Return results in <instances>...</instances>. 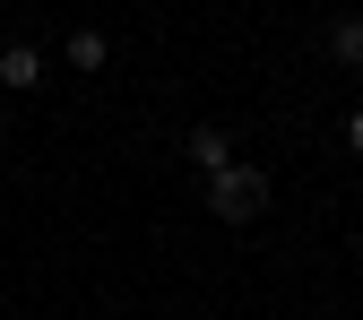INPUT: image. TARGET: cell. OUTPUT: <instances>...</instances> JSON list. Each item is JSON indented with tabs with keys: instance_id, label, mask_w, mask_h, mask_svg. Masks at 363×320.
Masks as SVG:
<instances>
[{
	"instance_id": "cell-1",
	"label": "cell",
	"mask_w": 363,
	"mask_h": 320,
	"mask_svg": "<svg viewBox=\"0 0 363 320\" xmlns=\"http://www.w3.org/2000/svg\"><path fill=\"white\" fill-rule=\"evenodd\" d=\"M208 208H216L225 225H251V216L268 208V173H259V165H225V173L208 182Z\"/></svg>"
},
{
	"instance_id": "cell-2",
	"label": "cell",
	"mask_w": 363,
	"mask_h": 320,
	"mask_svg": "<svg viewBox=\"0 0 363 320\" xmlns=\"http://www.w3.org/2000/svg\"><path fill=\"white\" fill-rule=\"evenodd\" d=\"M182 148H191V165H199L208 182H216L225 165H234V139H225V130H191V139H182Z\"/></svg>"
},
{
	"instance_id": "cell-3",
	"label": "cell",
	"mask_w": 363,
	"mask_h": 320,
	"mask_svg": "<svg viewBox=\"0 0 363 320\" xmlns=\"http://www.w3.org/2000/svg\"><path fill=\"white\" fill-rule=\"evenodd\" d=\"M0 87H18V96L43 87V53H35V43H9V53H0Z\"/></svg>"
},
{
	"instance_id": "cell-4",
	"label": "cell",
	"mask_w": 363,
	"mask_h": 320,
	"mask_svg": "<svg viewBox=\"0 0 363 320\" xmlns=\"http://www.w3.org/2000/svg\"><path fill=\"white\" fill-rule=\"evenodd\" d=\"M329 61L337 70H363V18H337L329 26Z\"/></svg>"
},
{
	"instance_id": "cell-5",
	"label": "cell",
	"mask_w": 363,
	"mask_h": 320,
	"mask_svg": "<svg viewBox=\"0 0 363 320\" xmlns=\"http://www.w3.org/2000/svg\"><path fill=\"white\" fill-rule=\"evenodd\" d=\"M69 70H104V35H96V26L69 35Z\"/></svg>"
},
{
	"instance_id": "cell-6",
	"label": "cell",
	"mask_w": 363,
	"mask_h": 320,
	"mask_svg": "<svg viewBox=\"0 0 363 320\" xmlns=\"http://www.w3.org/2000/svg\"><path fill=\"white\" fill-rule=\"evenodd\" d=\"M346 148H354V156H363V113H354V121H346Z\"/></svg>"
},
{
	"instance_id": "cell-7",
	"label": "cell",
	"mask_w": 363,
	"mask_h": 320,
	"mask_svg": "<svg viewBox=\"0 0 363 320\" xmlns=\"http://www.w3.org/2000/svg\"><path fill=\"white\" fill-rule=\"evenodd\" d=\"M0 148H9V121H0Z\"/></svg>"
}]
</instances>
